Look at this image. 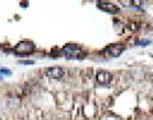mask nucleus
Segmentation results:
<instances>
[{"mask_svg":"<svg viewBox=\"0 0 153 120\" xmlns=\"http://www.w3.org/2000/svg\"><path fill=\"white\" fill-rule=\"evenodd\" d=\"M14 51L21 55H28L35 51V45H33V42H31V41H22L15 46Z\"/></svg>","mask_w":153,"mask_h":120,"instance_id":"f257e3e1","label":"nucleus"},{"mask_svg":"<svg viewBox=\"0 0 153 120\" xmlns=\"http://www.w3.org/2000/svg\"><path fill=\"white\" fill-rule=\"evenodd\" d=\"M63 51L65 52L68 57H76L82 52V49L78 45H74V43H68V45H65L63 47Z\"/></svg>","mask_w":153,"mask_h":120,"instance_id":"f03ea898","label":"nucleus"},{"mask_svg":"<svg viewBox=\"0 0 153 120\" xmlns=\"http://www.w3.org/2000/svg\"><path fill=\"white\" fill-rule=\"evenodd\" d=\"M97 7L100 8L101 10L107 12V13H110V14H118V12H119L118 7L109 1H97Z\"/></svg>","mask_w":153,"mask_h":120,"instance_id":"7ed1b4c3","label":"nucleus"},{"mask_svg":"<svg viewBox=\"0 0 153 120\" xmlns=\"http://www.w3.org/2000/svg\"><path fill=\"white\" fill-rule=\"evenodd\" d=\"M64 69L60 66H54V68H49L46 70V75L51 79H60L64 77Z\"/></svg>","mask_w":153,"mask_h":120,"instance_id":"20e7f679","label":"nucleus"},{"mask_svg":"<svg viewBox=\"0 0 153 120\" xmlns=\"http://www.w3.org/2000/svg\"><path fill=\"white\" fill-rule=\"evenodd\" d=\"M112 79V74L110 72H106V70H98L96 74V81L100 84H107L110 83Z\"/></svg>","mask_w":153,"mask_h":120,"instance_id":"39448f33","label":"nucleus"},{"mask_svg":"<svg viewBox=\"0 0 153 120\" xmlns=\"http://www.w3.org/2000/svg\"><path fill=\"white\" fill-rule=\"evenodd\" d=\"M123 51H124V46L121 43H114V45H110L109 49H106V52L111 56H119L121 55Z\"/></svg>","mask_w":153,"mask_h":120,"instance_id":"423d86ee","label":"nucleus"},{"mask_svg":"<svg viewBox=\"0 0 153 120\" xmlns=\"http://www.w3.org/2000/svg\"><path fill=\"white\" fill-rule=\"evenodd\" d=\"M148 43H149V41H148V40H140V41L137 42V45H138V46H143V45H148Z\"/></svg>","mask_w":153,"mask_h":120,"instance_id":"0eeeda50","label":"nucleus"},{"mask_svg":"<svg viewBox=\"0 0 153 120\" xmlns=\"http://www.w3.org/2000/svg\"><path fill=\"white\" fill-rule=\"evenodd\" d=\"M19 63L21 64H24V65H32L33 64V60H21Z\"/></svg>","mask_w":153,"mask_h":120,"instance_id":"6e6552de","label":"nucleus"},{"mask_svg":"<svg viewBox=\"0 0 153 120\" xmlns=\"http://www.w3.org/2000/svg\"><path fill=\"white\" fill-rule=\"evenodd\" d=\"M0 72H1L3 74H7V75H10V74H12V72H10L9 69H1Z\"/></svg>","mask_w":153,"mask_h":120,"instance_id":"1a4fd4ad","label":"nucleus"}]
</instances>
